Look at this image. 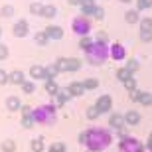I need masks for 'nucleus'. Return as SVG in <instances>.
<instances>
[{
	"mask_svg": "<svg viewBox=\"0 0 152 152\" xmlns=\"http://www.w3.org/2000/svg\"><path fill=\"white\" fill-rule=\"evenodd\" d=\"M85 134H87V142H85L87 150L101 152L107 146H111V142H113L111 130H107L105 126H91L85 130Z\"/></svg>",
	"mask_w": 152,
	"mask_h": 152,
	"instance_id": "f257e3e1",
	"label": "nucleus"
},
{
	"mask_svg": "<svg viewBox=\"0 0 152 152\" xmlns=\"http://www.w3.org/2000/svg\"><path fill=\"white\" fill-rule=\"evenodd\" d=\"M87 56H89V61L93 63V65H101V63L107 59L109 50H107V45H105V44L97 42V44H93L89 50H87Z\"/></svg>",
	"mask_w": 152,
	"mask_h": 152,
	"instance_id": "f03ea898",
	"label": "nucleus"
},
{
	"mask_svg": "<svg viewBox=\"0 0 152 152\" xmlns=\"http://www.w3.org/2000/svg\"><path fill=\"white\" fill-rule=\"evenodd\" d=\"M144 144H142L136 136H124V138H121V142H118V150L121 152H144Z\"/></svg>",
	"mask_w": 152,
	"mask_h": 152,
	"instance_id": "7ed1b4c3",
	"label": "nucleus"
},
{
	"mask_svg": "<svg viewBox=\"0 0 152 152\" xmlns=\"http://www.w3.org/2000/svg\"><path fill=\"white\" fill-rule=\"evenodd\" d=\"M95 107H97V111L99 113H111V109H113V99H111V95H103V97H99L97 99V103H95Z\"/></svg>",
	"mask_w": 152,
	"mask_h": 152,
	"instance_id": "20e7f679",
	"label": "nucleus"
},
{
	"mask_svg": "<svg viewBox=\"0 0 152 152\" xmlns=\"http://www.w3.org/2000/svg\"><path fill=\"white\" fill-rule=\"evenodd\" d=\"M130 97H132V101L140 103V105H144V107H150V105H152V93H146V91H138V89H136L134 93H130Z\"/></svg>",
	"mask_w": 152,
	"mask_h": 152,
	"instance_id": "39448f33",
	"label": "nucleus"
},
{
	"mask_svg": "<svg viewBox=\"0 0 152 152\" xmlns=\"http://www.w3.org/2000/svg\"><path fill=\"white\" fill-rule=\"evenodd\" d=\"M124 115H121V113H113L111 117H109V126L111 129H115V130H124Z\"/></svg>",
	"mask_w": 152,
	"mask_h": 152,
	"instance_id": "423d86ee",
	"label": "nucleus"
},
{
	"mask_svg": "<svg viewBox=\"0 0 152 152\" xmlns=\"http://www.w3.org/2000/svg\"><path fill=\"white\" fill-rule=\"evenodd\" d=\"M109 56L113 57V59H117V61H121V59L126 57V50H124L123 44H113L109 48Z\"/></svg>",
	"mask_w": 152,
	"mask_h": 152,
	"instance_id": "0eeeda50",
	"label": "nucleus"
},
{
	"mask_svg": "<svg viewBox=\"0 0 152 152\" xmlns=\"http://www.w3.org/2000/svg\"><path fill=\"white\" fill-rule=\"evenodd\" d=\"M59 65H63L61 69H67V71H75V69L81 67V61H79V59H75V57H69V59H61V61H59Z\"/></svg>",
	"mask_w": 152,
	"mask_h": 152,
	"instance_id": "6e6552de",
	"label": "nucleus"
},
{
	"mask_svg": "<svg viewBox=\"0 0 152 152\" xmlns=\"http://www.w3.org/2000/svg\"><path fill=\"white\" fill-rule=\"evenodd\" d=\"M124 123L129 124V126H136V124L140 123V113H138V111H129V113H124Z\"/></svg>",
	"mask_w": 152,
	"mask_h": 152,
	"instance_id": "1a4fd4ad",
	"label": "nucleus"
},
{
	"mask_svg": "<svg viewBox=\"0 0 152 152\" xmlns=\"http://www.w3.org/2000/svg\"><path fill=\"white\" fill-rule=\"evenodd\" d=\"M89 28H91V22L87 20V18H77V20H75V30H77V32L87 34V32H89Z\"/></svg>",
	"mask_w": 152,
	"mask_h": 152,
	"instance_id": "9d476101",
	"label": "nucleus"
},
{
	"mask_svg": "<svg viewBox=\"0 0 152 152\" xmlns=\"http://www.w3.org/2000/svg\"><path fill=\"white\" fill-rule=\"evenodd\" d=\"M124 20L129 24H136V22H140L142 18H140V12L136 10V8H132V10H126V14H124Z\"/></svg>",
	"mask_w": 152,
	"mask_h": 152,
	"instance_id": "9b49d317",
	"label": "nucleus"
},
{
	"mask_svg": "<svg viewBox=\"0 0 152 152\" xmlns=\"http://www.w3.org/2000/svg\"><path fill=\"white\" fill-rule=\"evenodd\" d=\"M85 91V87H83V83H79V81H73V83H69V87H67V93L69 95H81Z\"/></svg>",
	"mask_w": 152,
	"mask_h": 152,
	"instance_id": "f8f14e48",
	"label": "nucleus"
},
{
	"mask_svg": "<svg viewBox=\"0 0 152 152\" xmlns=\"http://www.w3.org/2000/svg\"><path fill=\"white\" fill-rule=\"evenodd\" d=\"M117 77H118V79H121V81L124 83V81H129V79L132 77V73H130V71H129L126 67H121V69L117 71Z\"/></svg>",
	"mask_w": 152,
	"mask_h": 152,
	"instance_id": "ddd939ff",
	"label": "nucleus"
},
{
	"mask_svg": "<svg viewBox=\"0 0 152 152\" xmlns=\"http://www.w3.org/2000/svg\"><path fill=\"white\" fill-rule=\"evenodd\" d=\"M138 24H140V32H152V18H142Z\"/></svg>",
	"mask_w": 152,
	"mask_h": 152,
	"instance_id": "4468645a",
	"label": "nucleus"
},
{
	"mask_svg": "<svg viewBox=\"0 0 152 152\" xmlns=\"http://www.w3.org/2000/svg\"><path fill=\"white\" fill-rule=\"evenodd\" d=\"M6 107L10 109V111H18V109H20V101H18L16 97H8V101H6Z\"/></svg>",
	"mask_w": 152,
	"mask_h": 152,
	"instance_id": "2eb2a0df",
	"label": "nucleus"
},
{
	"mask_svg": "<svg viewBox=\"0 0 152 152\" xmlns=\"http://www.w3.org/2000/svg\"><path fill=\"white\" fill-rule=\"evenodd\" d=\"M146 8H152V0H136V10H146Z\"/></svg>",
	"mask_w": 152,
	"mask_h": 152,
	"instance_id": "dca6fc26",
	"label": "nucleus"
},
{
	"mask_svg": "<svg viewBox=\"0 0 152 152\" xmlns=\"http://www.w3.org/2000/svg\"><path fill=\"white\" fill-rule=\"evenodd\" d=\"M138 67H140L138 59H129V63H126V69H129L130 73H136V71H138Z\"/></svg>",
	"mask_w": 152,
	"mask_h": 152,
	"instance_id": "f3484780",
	"label": "nucleus"
},
{
	"mask_svg": "<svg viewBox=\"0 0 152 152\" xmlns=\"http://www.w3.org/2000/svg\"><path fill=\"white\" fill-rule=\"evenodd\" d=\"M83 87H85V89H97V87H99V81L93 79V77H89V79H85V81H83Z\"/></svg>",
	"mask_w": 152,
	"mask_h": 152,
	"instance_id": "a211bd4d",
	"label": "nucleus"
},
{
	"mask_svg": "<svg viewBox=\"0 0 152 152\" xmlns=\"http://www.w3.org/2000/svg\"><path fill=\"white\" fill-rule=\"evenodd\" d=\"M124 89L129 91V93H134V91H136V79L130 77L129 81H124Z\"/></svg>",
	"mask_w": 152,
	"mask_h": 152,
	"instance_id": "6ab92c4d",
	"label": "nucleus"
},
{
	"mask_svg": "<svg viewBox=\"0 0 152 152\" xmlns=\"http://www.w3.org/2000/svg\"><path fill=\"white\" fill-rule=\"evenodd\" d=\"M99 115H101V113L97 111V107H95V105H93V107H89V109H87V118H89V121H95V118L99 117Z\"/></svg>",
	"mask_w": 152,
	"mask_h": 152,
	"instance_id": "aec40b11",
	"label": "nucleus"
},
{
	"mask_svg": "<svg viewBox=\"0 0 152 152\" xmlns=\"http://www.w3.org/2000/svg\"><path fill=\"white\" fill-rule=\"evenodd\" d=\"M32 150H34V152H42V150H44V140H42V138L32 140Z\"/></svg>",
	"mask_w": 152,
	"mask_h": 152,
	"instance_id": "412c9836",
	"label": "nucleus"
},
{
	"mask_svg": "<svg viewBox=\"0 0 152 152\" xmlns=\"http://www.w3.org/2000/svg\"><path fill=\"white\" fill-rule=\"evenodd\" d=\"M45 89H48V93H51V95L59 93V91H57V85L53 83V81H48V83H45Z\"/></svg>",
	"mask_w": 152,
	"mask_h": 152,
	"instance_id": "4be33fe9",
	"label": "nucleus"
},
{
	"mask_svg": "<svg viewBox=\"0 0 152 152\" xmlns=\"http://www.w3.org/2000/svg\"><path fill=\"white\" fill-rule=\"evenodd\" d=\"M2 150L4 152H14V140H4L2 142Z\"/></svg>",
	"mask_w": 152,
	"mask_h": 152,
	"instance_id": "5701e85b",
	"label": "nucleus"
},
{
	"mask_svg": "<svg viewBox=\"0 0 152 152\" xmlns=\"http://www.w3.org/2000/svg\"><path fill=\"white\" fill-rule=\"evenodd\" d=\"M50 152H65V146H63L61 142H56V144L50 146Z\"/></svg>",
	"mask_w": 152,
	"mask_h": 152,
	"instance_id": "b1692460",
	"label": "nucleus"
},
{
	"mask_svg": "<svg viewBox=\"0 0 152 152\" xmlns=\"http://www.w3.org/2000/svg\"><path fill=\"white\" fill-rule=\"evenodd\" d=\"M10 81L12 83H24L22 81V73H20V71H14V73L10 75Z\"/></svg>",
	"mask_w": 152,
	"mask_h": 152,
	"instance_id": "393cba45",
	"label": "nucleus"
},
{
	"mask_svg": "<svg viewBox=\"0 0 152 152\" xmlns=\"http://www.w3.org/2000/svg\"><path fill=\"white\" fill-rule=\"evenodd\" d=\"M67 97H69V93H63V91H59V93H57V103H59V105H63V103L67 101Z\"/></svg>",
	"mask_w": 152,
	"mask_h": 152,
	"instance_id": "a878e982",
	"label": "nucleus"
},
{
	"mask_svg": "<svg viewBox=\"0 0 152 152\" xmlns=\"http://www.w3.org/2000/svg\"><path fill=\"white\" fill-rule=\"evenodd\" d=\"M48 32L51 34V38H61V34H63V32H61V28H50Z\"/></svg>",
	"mask_w": 152,
	"mask_h": 152,
	"instance_id": "bb28decb",
	"label": "nucleus"
},
{
	"mask_svg": "<svg viewBox=\"0 0 152 152\" xmlns=\"http://www.w3.org/2000/svg\"><path fill=\"white\" fill-rule=\"evenodd\" d=\"M140 39L142 42H152V32H140Z\"/></svg>",
	"mask_w": 152,
	"mask_h": 152,
	"instance_id": "cd10ccee",
	"label": "nucleus"
},
{
	"mask_svg": "<svg viewBox=\"0 0 152 152\" xmlns=\"http://www.w3.org/2000/svg\"><path fill=\"white\" fill-rule=\"evenodd\" d=\"M103 14H105L103 8H95V12H93V16H95V18H103Z\"/></svg>",
	"mask_w": 152,
	"mask_h": 152,
	"instance_id": "c85d7f7f",
	"label": "nucleus"
},
{
	"mask_svg": "<svg viewBox=\"0 0 152 152\" xmlns=\"http://www.w3.org/2000/svg\"><path fill=\"white\" fill-rule=\"evenodd\" d=\"M146 148H148V152L152 150V132L148 134V140H146Z\"/></svg>",
	"mask_w": 152,
	"mask_h": 152,
	"instance_id": "c756f323",
	"label": "nucleus"
},
{
	"mask_svg": "<svg viewBox=\"0 0 152 152\" xmlns=\"http://www.w3.org/2000/svg\"><path fill=\"white\" fill-rule=\"evenodd\" d=\"M24 91H26V93H32V91H34V85H24Z\"/></svg>",
	"mask_w": 152,
	"mask_h": 152,
	"instance_id": "7c9ffc66",
	"label": "nucleus"
},
{
	"mask_svg": "<svg viewBox=\"0 0 152 152\" xmlns=\"http://www.w3.org/2000/svg\"><path fill=\"white\" fill-rule=\"evenodd\" d=\"M0 83H6V73L4 71H0Z\"/></svg>",
	"mask_w": 152,
	"mask_h": 152,
	"instance_id": "2f4dec72",
	"label": "nucleus"
},
{
	"mask_svg": "<svg viewBox=\"0 0 152 152\" xmlns=\"http://www.w3.org/2000/svg\"><path fill=\"white\" fill-rule=\"evenodd\" d=\"M0 57H6V48H4V45L0 48Z\"/></svg>",
	"mask_w": 152,
	"mask_h": 152,
	"instance_id": "473e14b6",
	"label": "nucleus"
},
{
	"mask_svg": "<svg viewBox=\"0 0 152 152\" xmlns=\"http://www.w3.org/2000/svg\"><path fill=\"white\" fill-rule=\"evenodd\" d=\"M118 2H124V4H130L132 0H118Z\"/></svg>",
	"mask_w": 152,
	"mask_h": 152,
	"instance_id": "72a5a7b5",
	"label": "nucleus"
},
{
	"mask_svg": "<svg viewBox=\"0 0 152 152\" xmlns=\"http://www.w3.org/2000/svg\"><path fill=\"white\" fill-rule=\"evenodd\" d=\"M87 152H95V150H87Z\"/></svg>",
	"mask_w": 152,
	"mask_h": 152,
	"instance_id": "f704fd0d",
	"label": "nucleus"
},
{
	"mask_svg": "<svg viewBox=\"0 0 152 152\" xmlns=\"http://www.w3.org/2000/svg\"><path fill=\"white\" fill-rule=\"evenodd\" d=\"M150 152H152V150H150Z\"/></svg>",
	"mask_w": 152,
	"mask_h": 152,
	"instance_id": "c9c22d12",
	"label": "nucleus"
}]
</instances>
